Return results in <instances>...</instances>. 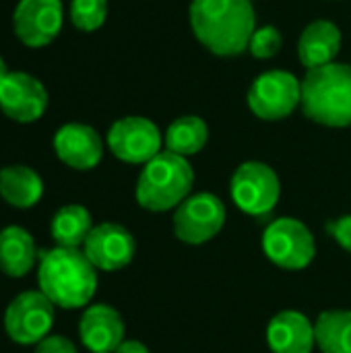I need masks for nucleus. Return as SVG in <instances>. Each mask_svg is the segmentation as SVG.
Wrapping results in <instances>:
<instances>
[{"label":"nucleus","mask_w":351,"mask_h":353,"mask_svg":"<svg viewBox=\"0 0 351 353\" xmlns=\"http://www.w3.org/2000/svg\"><path fill=\"white\" fill-rule=\"evenodd\" d=\"M194 37L215 56H238L248 50L257 29L252 0H192Z\"/></svg>","instance_id":"1"},{"label":"nucleus","mask_w":351,"mask_h":353,"mask_svg":"<svg viewBox=\"0 0 351 353\" xmlns=\"http://www.w3.org/2000/svg\"><path fill=\"white\" fill-rule=\"evenodd\" d=\"M37 285L54 306L64 310L83 308L97 290V269L79 248L56 246L39 252Z\"/></svg>","instance_id":"2"},{"label":"nucleus","mask_w":351,"mask_h":353,"mask_svg":"<svg viewBox=\"0 0 351 353\" xmlns=\"http://www.w3.org/2000/svg\"><path fill=\"white\" fill-rule=\"evenodd\" d=\"M302 112L317 124L351 126V64L331 62L310 68L302 81Z\"/></svg>","instance_id":"3"},{"label":"nucleus","mask_w":351,"mask_h":353,"mask_svg":"<svg viewBox=\"0 0 351 353\" xmlns=\"http://www.w3.org/2000/svg\"><path fill=\"white\" fill-rule=\"evenodd\" d=\"M194 184L192 165L186 157L161 151L143 165L137 180V203L153 213L178 209L190 194Z\"/></svg>","instance_id":"4"},{"label":"nucleus","mask_w":351,"mask_h":353,"mask_svg":"<svg viewBox=\"0 0 351 353\" xmlns=\"http://www.w3.org/2000/svg\"><path fill=\"white\" fill-rule=\"evenodd\" d=\"M263 252L281 269L302 271L314 261L317 244L312 232L300 219L281 217L265 230Z\"/></svg>","instance_id":"5"},{"label":"nucleus","mask_w":351,"mask_h":353,"mask_svg":"<svg viewBox=\"0 0 351 353\" xmlns=\"http://www.w3.org/2000/svg\"><path fill=\"white\" fill-rule=\"evenodd\" d=\"M248 108L261 120H283L302 103V81L288 70H267L248 89Z\"/></svg>","instance_id":"6"},{"label":"nucleus","mask_w":351,"mask_h":353,"mask_svg":"<svg viewBox=\"0 0 351 353\" xmlns=\"http://www.w3.org/2000/svg\"><path fill=\"white\" fill-rule=\"evenodd\" d=\"M232 199L240 211L263 217L269 215L281 196V184L271 165L263 161H246L232 176Z\"/></svg>","instance_id":"7"},{"label":"nucleus","mask_w":351,"mask_h":353,"mask_svg":"<svg viewBox=\"0 0 351 353\" xmlns=\"http://www.w3.org/2000/svg\"><path fill=\"white\" fill-rule=\"evenodd\" d=\"M54 304L41 292L19 294L4 310V331L19 345H37L54 325Z\"/></svg>","instance_id":"8"},{"label":"nucleus","mask_w":351,"mask_h":353,"mask_svg":"<svg viewBox=\"0 0 351 353\" xmlns=\"http://www.w3.org/2000/svg\"><path fill=\"white\" fill-rule=\"evenodd\" d=\"M225 223V207L211 192L188 196L174 213V234L184 244H205L213 240Z\"/></svg>","instance_id":"9"},{"label":"nucleus","mask_w":351,"mask_h":353,"mask_svg":"<svg viewBox=\"0 0 351 353\" xmlns=\"http://www.w3.org/2000/svg\"><path fill=\"white\" fill-rule=\"evenodd\" d=\"M110 151L124 163H147L161 153L163 137L155 122L143 116L116 120L108 130Z\"/></svg>","instance_id":"10"},{"label":"nucleus","mask_w":351,"mask_h":353,"mask_svg":"<svg viewBox=\"0 0 351 353\" xmlns=\"http://www.w3.org/2000/svg\"><path fill=\"white\" fill-rule=\"evenodd\" d=\"M64 23L60 0H19L12 14V29L27 48L52 43Z\"/></svg>","instance_id":"11"},{"label":"nucleus","mask_w":351,"mask_h":353,"mask_svg":"<svg viewBox=\"0 0 351 353\" xmlns=\"http://www.w3.org/2000/svg\"><path fill=\"white\" fill-rule=\"evenodd\" d=\"M48 108V91L33 74L10 70L0 83V110L6 118L29 124L39 120Z\"/></svg>","instance_id":"12"},{"label":"nucleus","mask_w":351,"mask_h":353,"mask_svg":"<svg viewBox=\"0 0 351 353\" xmlns=\"http://www.w3.org/2000/svg\"><path fill=\"white\" fill-rule=\"evenodd\" d=\"M134 238L132 234L118 223H99L91 230L89 238L83 244L85 256L97 271H120L134 259Z\"/></svg>","instance_id":"13"},{"label":"nucleus","mask_w":351,"mask_h":353,"mask_svg":"<svg viewBox=\"0 0 351 353\" xmlns=\"http://www.w3.org/2000/svg\"><path fill=\"white\" fill-rule=\"evenodd\" d=\"M54 151L62 163L72 170H93L103 157V143L89 124L70 122L56 130Z\"/></svg>","instance_id":"14"},{"label":"nucleus","mask_w":351,"mask_h":353,"mask_svg":"<svg viewBox=\"0 0 351 353\" xmlns=\"http://www.w3.org/2000/svg\"><path fill=\"white\" fill-rule=\"evenodd\" d=\"M79 337L91 353H114L124 343V321L116 308L93 304L81 316Z\"/></svg>","instance_id":"15"},{"label":"nucleus","mask_w":351,"mask_h":353,"mask_svg":"<svg viewBox=\"0 0 351 353\" xmlns=\"http://www.w3.org/2000/svg\"><path fill=\"white\" fill-rule=\"evenodd\" d=\"M267 343L273 353H312L314 323L296 310H283L267 327Z\"/></svg>","instance_id":"16"},{"label":"nucleus","mask_w":351,"mask_h":353,"mask_svg":"<svg viewBox=\"0 0 351 353\" xmlns=\"http://www.w3.org/2000/svg\"><path fill=\"white\" fill-rule=\"evenodd\" d=\"M339 48H341V31L333 21L327 19L312 21L298 39V56L308 70L335 62Z\"/></svg>","instance_id":"17"},{"label":"nucleus","mask_w":351,"mask_h":353,"mask_svg":"<svg viewBox=\"0 0 351 353\" xmlns=\"http://www.w3.org/2000/svg\"><path fill=\"white\" fill-rule=\"evenodd\" d=\"M39 261L33 236L19 228L8 225L0 232V271L8 277H25Z\"/></svg>","instance_id":"18"},{"label":"nucleus","mask_w":351,"mask_h":353,"mask_svg":"<svg viewBox=\"0 0 351 353\" xmlns=\"http://www.w3.org/2000/svg\"><path fill=\"white\" fill-rule=\"evenodd\" d=\"M0 196L17 209H31L43 196V180L33 168L6 165L0 170Z\"/></svg>","instance_id":"19"},{"label":"nucleus","mask_w":351,"mask_h":353,"mask_svg":"<svg viewBox=\"0 0 351 353\" xmlns=\"http://www.w3.org/2000/svg\"><path fill=\"white\" fill-rule=\"evenodd\" d=\"M91 213L83 205H64L52 217L50 234L56 246L62 248H81L93 230Z\"/></svg>","instance_id":"20"},{"label":"nucleus","mask_w":351,"mask_h":353,"mask_svg":"<svg viewBox=\"0 0 351 353\" xmlns=\"http://www.w3.org/2000/svg\"><path fill=\"white\" fill-rule=\"evenodd\" d=\"M314 341L321 353H351V312L325 310L314 323Z\"/></svg>","instance_id":"21"},{"label":"nucleus","mask_w":351,"mask_h":353,"mask_svg":"<svg viewBox=\"0 0 351 353\" xmlns=\"http://www.w3.org/2000/svg\"><path fill=\"white\" fill-rule=\"evenodd\" d=\"M207 139H209V128L203 118L182 116L168 126L163 134V145L166 151L188 157L199 153L207 145Z\"/></svg>","instance_id":"22"},{"label":"nucleus","mask_w":351,"mask_h":353,"mask_svg":"<svg viewBox=\"0 0 351 353\" xmlns=\"http://www.w3.org/2000/svg\"><path fill=\"white\" fill-rule=\"evenodd\" d=\"M108 17V0H72L70 23L85 33L97 31Z\"/></svg>","instance_id":"23"},{"label":"nucleus","mask_w":351,"mask_h":353,"mask_svg":"<svg viewBox=\"0 0 351 353\" xmlns=\"http://www.w3.org/2000/svg\"><path fill=\"white\" fill-rule=\"evenodd\" d=\"M281 43H283V37H281L279 29L273 25H265V27L254 29L248 50L254 58L267 60V58H273L281 50Z\"/></svg>","instance_id":"24"},{"label":"nucleus","mask_w":351,"mask_h":353,"mask_svg":"<svg viewBox=\"0 0 351 353\" xmlns=\"http://www.w3.org/2000/svg\"><path fill=\"white\" fill-rule=\"evenodd\" d=\"M327 232L335 238V242L343 250L351 252V215H343V217H339L335 221H329Z\"/></svg>","instance_id":"25"},{"label":"nucleus","mask_w":351,"mask_h":353,"mask_svg":"<svg viewBox=\"0 0 351 353\" xmlns=\"http://www.w3.org/2000/svg\"><path fill=\"white\" fill-rule=\"evenodd\" d=\"M35 353H79L74 343L62 335H48L35 345Z\"/></svg>","instance_id":"26"},{"label":"nucleus","mask_w":351,"mask_h":353,"mask_svg":"<svg viewBox=\"0 0 351 353\" xmlns=\"http://www.w3.org/2000/svg\"><path fill=\"white\" fill-rule=\"evenodd\" d=\"M114 353H151L141 341H124Z\"/></svg>","instance_id":"27"},{"label":"nucleus","mask_w":351,"mask_h":353,"mask_svg":"<svg viewBox=\"0 0 351 353\" xmlns=\"http://www.w3.org/2000/svg\"><path fill=\"white\" fill-rule=\"evenodd\" d=\"M8 72H10V70H8L6 62H4V58L0 56V83H2V81H4V79L8 77Z\"/></svg>","instance_id":"28"}]
</instances>
